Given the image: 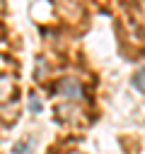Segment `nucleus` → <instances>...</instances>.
<instances>
[{
	"label": "nucleus",
	"instance_id": "nucleus-1",
	"mask_svg": "<svg viewBox=\"0 0 145 154\" xmlns=\"http://www.w3.org/2000/svg\"><path fill=\"white\" fill-rule=\"evenodd\" d=\"M60 89L70 96V99H75V96H80V84L72 79V77H68V79H63V84H60Z\"/></svg>",
	"mask_w": 145,
	"mask_h": 154
}]
</instances>
